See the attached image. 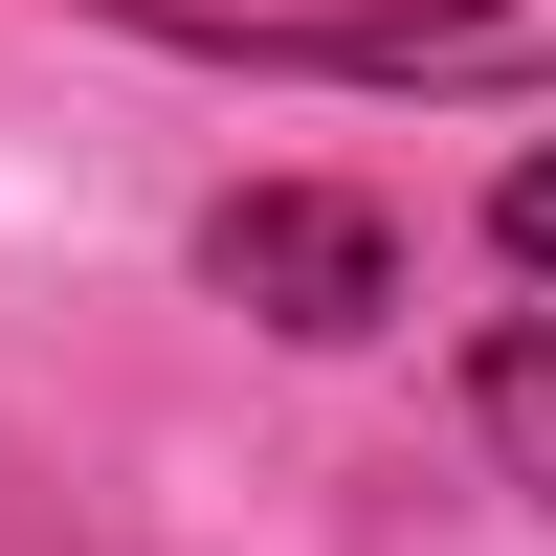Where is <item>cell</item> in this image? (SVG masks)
Instances as JSON below:
<instances>
[{
    "mask_svg": "<svg viewBox=\"0 0 556 556\" xmlns=\"http://www.w3.org/2000/svg\"><path fill=\"white\" fill-rule=\"evenodd\" d=\"M201 290H245L267 334H379V290H401V223L356 201V178H245V201L201 223Z\"/></svg>",
    "mask_w": 556,
    "mask_h": 556,
    "instance_id": "obj_1",
    "label": "cell"
},
{
    "mask_svg": "<svg viewBox=\"0 0 556 556\" xmlns=\"http://www.w3.org/2000/svg\"><path fill=\"white\" fill-rule=\"evenodd\" d=\"M490 245H513V267H556V134H534L513 178H490Z\"/></svg>",
    "mask_w": 556,
    "mask_h": 556,
    "instance_id": "obj_3",
    "label": "cell"
},
{
    "mask_svg": "<svg viewBox=\"0 0 556 556\" xmlns=\"http://www.w3.org/2000/svg\"><path fill=\"white\" fill-rule=\"evenodd\" d=\"M468 424H490V468H513L534 513H556V312H534V334H490V379H468Z\"/></svg>",
    "mask_w": 556,
    "mask_h": 556,
    "instance_id": "obj_2",
    "label": "cell"
}]
</instances>
